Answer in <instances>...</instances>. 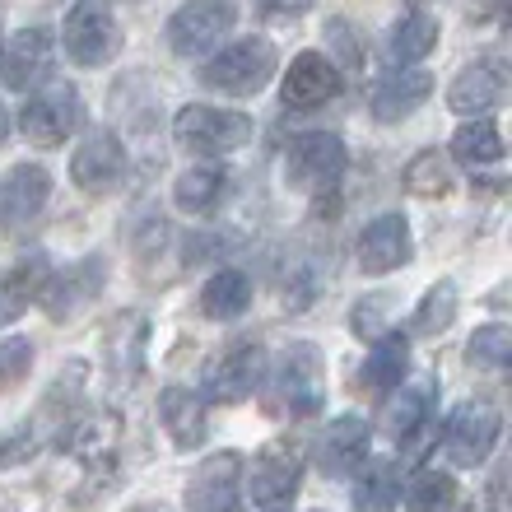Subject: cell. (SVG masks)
<instances>
[{
  "label": "cell",
  "instance_id": "f35d334b",
  "mask_svg": "<svg viewBox=\"0 0 512 512\" xmlns=\"http://www.w3.org/2000/svg\"><path fill=\"white\" fill-rule=\"evenodd\" d=\"M331 38H336L340 47H345V56H350V66H359V61H364V52L354 47V38H350V24H345V19H336V24H331Z\"/></svg>",
  "mask_w": 512,
  "mask_h": 512
},
{
  "label": "cell",
  "instance_id": "60d3db41",
  "mask_svg": "<svg viewBox=\"0 0 512 512\" xmlns=\"http://www.w3.org/2000/svg\"><path fill=\"white\" fill-rule=\"evenodd\" d=\"M270 512H280V508H270Z\"/></svg>",
  "mask_w": 512,
  "mask_h": 512
},
{
  "label": "cell",
  "instance_id": "277c9868",
  "mask_svg": "<svg viewBox=\"0 0 512 512\" xmlns=\"http://www.w3.org/2000/svg\"><path fill=\"white\" fill-rule=\"evenodd\" d=\"M275 75V47L266 38H243L215 52L196 70V80L215 94H233V98H247V94H261Z\"/></svg>",
  "mask_w": 512,
  "mask_h": 512
},
{
  "label": "cell",
  "instance_id": "d590c367",
  "mask_svg": "<svg viewBox=\"0 0 512 512\" xmlns=\"http://www.w3.org/2000/svg\"><path fill=\"white\" fill-rule=\"evenodd\" d=\"M38 284H42V275H28V266L14 270V275H0V331L24 317V308L38 294Z\"/></svg>",
  "mask_w": 512,
  "mask_h": 512
},
{
  "label": "cell",
  "instance_id": "8992f818",
  "mask_svg": "<svg viewBox=\"0 0 512 512\" xmlns=\"http://www.w3.org/2000/svg\"><path fill=\"white\" fill-rule=\"evenodd\" d=\"M345 163H350V154H345L340 135L308 131L298 140H289V149H284V182L294 191H303V196H322V191H331L345 177Z\"/></svg>",
  "mask_w": 512,
  "mask_h": 512
},
{
  "label": "cell",
  "instance_id": "3957f363",
  "mask_svg": "<svg viewBox=\"0 0 512 512\" xmlns=\"http://www.w3.org/2000/svg\"><path fill=\"white\" fill-rule=\"evenodd\" d=\"M80 122H84V98L66 80L33 89L24 98V108H19V131L28 135V145H42V149H61L70 135L80 131Z\"/></svg>",
  "mask_w": 512,
  "mask_h": 512
},
{
  "label": "cell",
  "instance_id": "7a4b0ae2",
  "mask_svg": "<svg viewBox=\"0 0 512 512\" xmlns=\"http://www.w3.org/2000/svg\"><path fill=\"white\" fill-rule=\"evenodd\" d=\"M252 117L233 108H205V103H187L173 122V140L187 154H205V159H224L233 149L252 145Z\"/></svg>",
  "mask_w": 512,
  "mask_h": 512
},
{
  "label": "cell",
  "instance_id": "f1b7e54d",
  "mask_svg": "<svg viewBox=\"0 0 512 512\" xmlns=\"http://www.w3.org/2000/svg\"><path fill=\"white\" fill-rule=\"evenodd\" d=\"M452 159L466 168H489L503 159V131L489 117H471L466 126H457L452 135Z\"/></svg>",
  "mask_w": 512,
  "mask_h": 512
},
{
  "label": "cell",
  "instance_id": "83f0119b",
  "mask_svg": "<svg viewBox=\"0 0 512 512\" xmlns=\"http://www.w3.org/2000/svg\"><path fill=\"white\" fill-rule=\"evenodd\" d=\"M350 480H354V494H350L354 512H396V503H401V480H396V466H391V461H364Z\"/></svg>",
  "mask_w": 512,
  "mask_h": 512
},
{
  "label": "cell",
  "instance_id": "cb8c5ba5",
  "mask_svg": "<svg viewBox=\"0 0 512 512\" xmlns=\"http://www.w3.org/2000/svg\"><path fill=\"white\" fill-rule=\"evenodd\" d=\"M145 340H149V322L140 312H117L103 331V364L112 368V378L126 382L140 373V359H145Z\"/></svg>",
  "mask_w": 512,
  "mask_h": 512
},
{
  "label": "cell",
  "instance_id": "d6a6232c",
  "mask_svg": "<svg viewBox=\"0 0 512 512\" xmlns=\"http://www.w3.org/2000/svg\"><path fill=\"white\" fill-rule=\"evenodd\" d=\"M405 191L419 196V201H438V196L452 191V168H447V159L438 149H424V154H415L405 163Z\"/></svg>",
  "mask_w": 512,
  "mask_h": 512
},
{
  "label": "cell",
  "instance_id": "ffe728a7",
  "mask_svg": "<svg viewBox=\"0 0 512 512\" xmlns=\"http://www.w3.org/2000/svg\"><path fill=\"white\" fill-rule=\"evenodd\" d=\"M159 424L168 433V443L177 452H191V447L205 443V429H210V415H205L201 391L191 387H163L159 391Z\"/></svg>",
  "mask_w": 512,
  "mask_h": 512
},
{
  "label": "cell",
  "instance_id": "e0dca14e",
  "mask_svg": "<svg viewBox=\"0 0 512 512\" xmlns=\"http://www.w3.org/2000/svg\"><path fill=\"white\" fill-rule=\"evenodd\" d=\"M438 405V378H415V382H401V387L387 391V405H382V419L378 429L387 433L391 443H405L424 429V419L433 415Z\"/></svg>",
  "mask_w": 512,
  "mask_h": 512
},
{
  "label": "cell",
  "instance_id": "484cf974",
  "mask_svg": "<svg viewBox=\"0 0 512 512\" xmlns=\"http://www.w3.org/2000/svg\"><path fill=\"white\" fill-rule=\"evenodd\" d=\"M252 308V280L243 270H215L201 289V312L210 322H238Z\"/></svg>",
  "mask_w": 512,
  "mask_h": 512
},
{
  "label": "cell",
  "instance_id": "4dcf8cb0",
  "mask_svg": "<svg viewBox=\"0 0 512 512\" xmlns=\"http://www.w3.org/2000/svg\"><path fill=\"white\" fill-rule=\"evenodd\" d=\"M461 312V298H457V284L452 280H438L424 289V298H419L415 317H410V326H415L419 336H443L447 326L457 322Z\"/></svg>",
  "mask_w": 512,
  "mask_h": 512
},
{
  "label": "cell",
  "instance_id": "ab89813d",
  "mask_svg": "<svg viewBox=\"0 0 512 512\" xmlns=\"http://www.w3.org/2000/svg\"><path fill=\"white\" fill-rule=\"evenodd\" d=\"M10 140V112H5V103H0V145Z\"/></svg>",
  "mask_w": 512,
  "mask_h": 512
},
{
  "label": "cell",
  "instance_id": "5bb4252c",
  "mask_svg": "<svg viewBox=\"0 0 512 512\" xmlns=\"http://www.w3.org/2000/svg\"><path fill=\"white\" fill-rule=\"evenodd\" d=\"M354 252H359V270H364V275H391V270H401L405 261L415 256V238H410L405 215L368 219Z\"/></svg>",
  "mask_w": 512,
  "mask_h": 512
},
{
  "label": "cell",
  "instance_id": "d4e9b609",
  "mask_svg": "<svg viewBox=\"0 0 512 512\" xmlns=\"http://www.w3.org/2000/svg\"><path fill=\"white\" fill-rule=\"evenodd\" d=\"M405 378H410V340L396 336V331L382 336V340H373V354H368L364 368H359V387L387 396V391L401 387Z\"/></svg>",
  "mask_w": 512,
  "mask_h": 512
},
{
  "label": "cell",
  "instance_id": "5b68a950",
  "mask_svg": "<svg viewBox=\"0 0 512 512\" xmlns=\"http://www.w3.org/2000/svg\"><path fill=\"white\" fill-rule=\"evenodd\" d=\"M303 471H308V452L298 438H275L252 457V466H243V480L252 489L256 508H289L303 485Z\"/></svg>",
  "mask_w": 512,
  "mask_h": 512
},
{
  "label": "cell",
  "instance_id": "4316f807",
  "mask_svg": "<svg viewBox=\"0 0 512 512\" xmlns=\"http://www.w3.org/2000/svg\"><path fill=\"white\" fill-rule=\"evenodd\" d=\"M224 191H229V173H224V168H215V163H201V168L177 173L173 205H177V210H187V215H210V210L224 201Z\"/></svg>",
  "mask_w": 512,
  "mask_h": 512
},
{
  "label": "cell",
  "instance_id": "7c38bea8",
  "mask_svg": "<svg viewBox=\"0 0 512 512\" xmlns=\"http://www.w3.org/2000/svg\"><path fill=\"white\" fill-rule=\"evenodd\" d=\"M70 182L84 196H112L126 182V145L112 131H94L70 154Z\"/></svg>",
  "mask_w": 512,
  "mask_h": 512
},
{
  "label": "cell",
  "instance_id": "f546056e",
  "mask_svg": "<svg viewBox=\"0 0 512 512\" xmlns=\"http://www.w3.org/2000/svg\"><path fill=\"white\" fill-rule=\"evenodd\" d=\"M405 512H447L457 499V480L438 466H419L410 480H405Z\"/></svg>",
  "mask_w": 512,
  "mask_h": 512
},
{
  "label": "cell",
  "instance_id": "6da1fadb",
  "mask_svg": "<svg viewBox=\"0 0 512 512\" xmlns=\"http://www.w3.org/2000/svg\"><path fill=\"white\" fill-rule=\"evenodd\" d=\"M261 405L275 419H303L326 405V359L317 345H289V350L266 364L261 378Z\"/></svg>",
  "mask_w": 512,
  "mask_h": 512
},
{
  "label": "cell",
  "instance_id": "9c48e42d",
  "mask_svg": "<svg viewBox=\"0 0 512 512\" xmlns=\"http://www.w3.org/2000/svg\"><path fill=\"white\" fill-rule=\"evenodd\" d=\"M238 24V0H187L168 19V47L177 56H205Z\"/></svg>",
  "mask_w": 512,
  "mask_h": 512
},
{
  "label": "cell",
  "instance_id": "8fae6325",
  "mask_svg": "<svg viewBox=\"0 0 512 512\" xmlns=\"http://www.w3.org/2000/svg\"><path fill=\"white\" fill-rule=\"evenodd\" d=\"M266 378V350L256 340H243V345H229L219 354L215 364L205 368V391L201 401H215V405H238L247 401L256 387Z\"/></svg>",
  "mask_w": 512,
  "mask_h": 512
},
{
  "label": "cell",
  "instance_id": "603a6c76",
  "mask_svg": "<svg viewBox=\"0 0 512 512\" xmlns=\"http://www.w3.org/2000/svg\"><path fill=\"white\" fill-rule=\"evenodd\" d=\"M429 94H433L429 70H391V75H382V80L373 84L368 108H373L378 122H401V117H410Z\"/></svg>",
  "mask_w": 512,
  "mask_h": 512
},
{
  "label": "cell",
  "instance_id": "d6986e66",
  "mask_svg": "<svg viewBox=\"0 0 512 512\" xmlns=\"http://www.w3.org/2000/svg\"><path fill=\"white\" fill-rule=\"evenodd\" d=\"M103 280H108V266H103L98 256H89V261H80V266H70L66 275L42 280L33 298H38L42 308H47L56 322H61V317H75V312H80L84 303L98 294V284H103Z\"/></svg>",
  "mask_w": 512,
  "mask_h": 512
},
{
  "label": "cell",
  "instance_id": "7402d4cb",
  "mask_svg": "<svg viewBox=\"0 0 512 512\" xmlns=\"http://www.w3.org/2000/svg\"><path fill=\"white\" fill-rule=\"evenodd\" d=\"M499 94H503V66L485 56V61H471V66L452 80L447 108L461 112V117H489V108L499 103Z\"/></svg>",
  "mask_w": 512,
  "mask_h": 512
},
{
  "label": "cell",
  "instance_id": "30bf717a",
  "mask_svg": "<svg viewBox=\"0 0 512 512\" xmlns=\"http://www.w3.org/2000/svg\"><path fill=\"white\" fill-rule=\"evenodd\" d=\"M187 512H243V457L210 452L187 480Z\"/></svg>",
  "mask_w": 512,
  "mask_h": 512
},
{
  "label": "cell",
  "instance_id": "1f68e13d",
  "mask_svg": "<svg viewBox=\"0 0 512 512\" xmlns=\"http://www.w3.org/2000/svg\"><path fill=\"white\" fill-rule=\"evenodd\" d=\"M438 19L429 10H410L401 24L391 28V56L396 61H424V56L438 47Z\"/></svg>",
  "mask_w": 512,
  "mask_h": 512
},
{
  "label": "cell",
  "instance_id": "44dd1931",
  "mask_svg": "<svg viewBox=\"0 0 512 512\" xmlns=\"http://www.w3.org/2000/svg\"><path fill=\"white\" fill-rule=\"evenodd\" d=\"M70 457L89 466V471H112V461L122 452V419L117 415H89L61 438Z\"/></svg>",
  "mask_w": 512,
  "mask_h": 512
},
{
  "label": "cell",
  "instance_id": "8d00e7d4",
  "mask_svg": "<svg viewBox=\"0 0 512 512\" xmlns=\"http://www.w3.org/2000/svg\"><path fill=\"white\" fill-rule=\"evenodd\" d=\"M33 368V340L24 336H0V391L19 387Z\"/></svg>",
  "mask_w": 512,
  "mask_h": 512
},
{
  "label": "cell",
  "instance_id": "4fadbf2b",
  "mask_svg": "<svg viewBox=\"0 0 512 512\" xmlns=\"http://www.w3.org/2000/svg\"><path fill=\"white\" fill-rule=\"evenodd\" d=\"M345 89V80H340V66L331 61L326 52H298L294 61H289V70H284V108L294 112H312L322 108V103H331V98Z\"/></svg>",
  "mask_w": 512,
  "mask_h": 512
},
{
  "label": "cell",
  "instance_id": "ac0fdd59",
  "mask_svg": "<svg viewBox=\"0 0 512 512\" xmlns=\"http://www.w3.org/2000/svg\"><path fill=\"white\" fill-rule=\"evenodd\" d=\"M47 66H52V28H42V24L19 28L5 42V52H0V80L10 84V89H19V94H28L47 75Z\"/></svg>",
  "mask_w": 512,
  "mask_h": 512
},
{
  "label": "cell",
  "instance_id": "ba28073f",
  "mask_svg": "<svg viewBox=\"0 0 512 512\" xmlns=\"http://www.w3.org/2000/svg\"><path fill=\"white\" fill-rule=\"evenodd\" d=\"M61 38H66V56L75 66H108L112 56L122 52V24L103 0H80L66 14Z\"/></svg>",
  "mask_w": 512,
  "mask_h": 512
},
{
  "label": "cell",
  "instance_id": "74e56055",
  "mask_svg": "<svg viewBox=\"0 0 512 512\" xmlns=\"http://www.w3.org/2000/svg\"><path fill=\"white\" fill-rule=\"evenodd\" d=\"M312 5L317 0H256V10H266V14H303Z\"/></svg>",
  "mask_w": 512,
  "mask_h": 512
},
{
  "label": "cell",
  "instance_id": "52a82bcc",
  "mask_svg": "<svg viewBox=\"0 0 512 512\" xmlns=\"http://www.w3.org/2000/svg\"><path fill=\"white\" fill-rule=\"evenodd\" d=\"M499 433H503V415L499 405L489 401H461L443 424V457L461 471H475L485 466L489 452L499 447Z\"/></svg>",
  "mask_w": 512,
  "mask_h": 512
},
{
  "label": "cell",
  "instance_id": "9a60e30c",
  "mask_svg": "<svg viewBox=\"0 0 512 512\" xmlns=\"http://www.w3.org/2000/svg\"><path fill=\"white\" fill-rule=\"evenodd\" d=\"M373 452V429H368L359 415H340L331 419L317 438V466H322L331 480H350L359 466Z\"/></svg>",
  "mask_w": 512,
  "mask_h": 512
},
{
  "label": "cell",
  "instance_id": "e575fe53",
  "mask_svg": "<svg viewBox=\"0 0 512 512\" xmlns=\"http://www.w3.org/2000/svg\"><path fill=\"white\" fill-rule=\"evenodd\" d=\"M350 331L359 340H382V336H391L396 326H391V298L387 294H364L359 303L350 308Z\"/></svg>",
  "mask_w": 512,
  "mask_h": 512
},
{
  "label": "cell",
  "instance_id": "836d02e7",
  "mask_svg": "<svg viewBox=\"0 0 512 512\" xmlns=\"http://www.w3.org/2000/svg\"><path fill=\"white\" fill-rule=\"evenodd\" d=\"M512 359V331L503 322H489V326H475L471 345H466V364L480 368V373H499L508 368Z\"/></svg>",
  "mask_w": 512,
  "mask_h": 512
},
{
  "label": "cell",
  "instance_id": "2e32d148",
  "mask_svg": "<svg viewBox=\"0 0 512 512\" xmlns=\"http://www.w3.org/2000/svg\"><path fill=\"white\" fill-rule=\"evenodd\" d=\"M47 196H52V173L42 163H14L0 177V229H19L28 219H38Z\"/></svg>",
  "mask_w": 512,
  "mask_h": 512
}]
</instances>
